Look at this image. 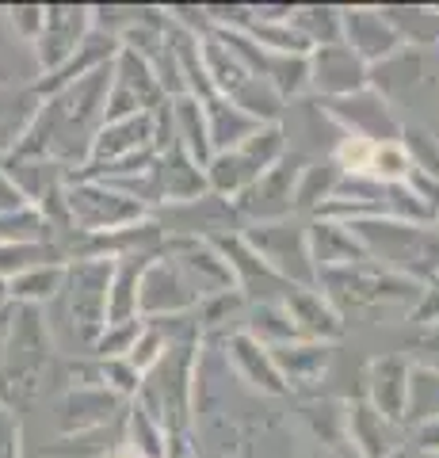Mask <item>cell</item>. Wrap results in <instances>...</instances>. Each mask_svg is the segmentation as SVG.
<instances>
[{
    "instance_id": "1",
    "label": "cell",
    "mask_w": 439,
    "mask_h": 458,
    "mask_svg": "<svg viewBox=\"0 0 439 458\" xmlns=\"http://www.w3.org/2000/svg\"><path fill=\"white\" fill-rule=\"evenodd\" d=\"M371 260L398 271L413 283H439V229L393 218H359L348 222Z\"/></svg>"
},
{
    "instance_id": "2",
    "label": "cell",
    "mask_w": 439,
    "mask_h": 458,
    "mask_svg": "<svg viewBox=\"0 0 439 458\" xmlns=\"http://www.w3.org/2000/svg\"><path fill=\"white\" fill-rule=\"evenodd\" d=\"M191 397H195V344H173L141 375V390L134 401L168 436H180L188 428Z\"/></svg>"
},
{
    "instance_id": "3",
    "label": "cell",
    "mask_w": 439,
    "mask_h": 458,
    "mask_svg": "<svg viewBox=\"0 0 439 458\" xmlns=\"http://www.w3.org/2000/svg\"><path fill=\"white\" fill-rule=\"evenodd\" d=\"M317 291L329 302H351V306H417L424 286L398 276L382 264H351L336 271H317Z\"/></svg>"
},
{
    "instance_id": "4",
    "label": "cell",
    "mask_w": 439,
    "mask_h": 458,
    "mask_svg": "<svg viewBox=\"0 0 439 458\" xmlns=\"http://www.w3.org/2000/svg\"><path fill=\"white\" fill-rule=\"evenodd\" d=\"M65 210H69V229L77 233H115V229L138 225L149 218V210L138 199L107 188L100 180H65Z\"/></svg>"
},
{
    "instance_id": "5",
    "label": "cell",
    "mask_w": 439,
    "mask_h": 458,
    "mask_svg": "<svg viewBox=\"0 0 439 458\" xmlns=\"http://www.w3.org/2000/svg\"><path fill=\"white\" fill-rule=\"evenodd\" d=\"M241 241L260 256V260L275 271L283 283L291 286H317V267L309 260V245H306V225L294 218L283 222H264V225H249Z\"/></svg>"
},
{
    "instance_id": "6",
    "label": "cell",
    "mask_w": 439,
    "mask_h": 458,
    "mask_svg": "<svg viewBox=\"0 0 439 458\" xmlns=\"http://www.w3.org/2000/svg\"><path fill=\"white\" fill-rule=\"evenodd\" d=\"M115 260H73L65 264V286L62 294L69 298V318H73L77 333L89 340L100 336V328L107 325V286Z\"/></svg>"
},
{
    "instance_id": "7",
    "label": "cell",
    "mask_w": 439,
    "mask_h": 458,
    "mask_svg": "<svg viewBox=\"0 0 439 458\" xmlns=\"http://www.w3.org/2000/svg\"><path fill=\"white\" fill-rule=\"evenodd\" d=\"M195 306H199V291L191 286V279L183 276L176 260L157 252L138 283V318L141 321L176 318V313H191Z\"/></svg>"
},
{
    "instance_id": "8",
    "label": "cell",
    "mask_w": 439,
    "mask_h": 458,
    "mask_svg": "<svg viewBox=\"0 0 439 458\" xmlns=\"http://www.w3.org/2000/svg\"><path fill=\"white\" fill-rule=\"evenodd\" d=\"M299 172L302 161H283L275 168H267L260 180H252L245 191L233 199V207L241 218H249L252 225H264V222H283V218H294V183H299Z\"/></svg>"
},
{
    "instance_id": "9",
    "label": "cell",
    "mask_w": 439,
    "mask_h": 458,
    "mask_svg": "<svg viewBox=\"0 0 439 458\" xmlns=\"http://www.w3.org/2000/svg\"><path fill=\"white\" fill-rule=\"evenodd\" d=\"M325 111H329L333 123H340V134L344 138H359V141H371V146L401 138V123L393 119L386 99L375 89H363L344 99H325Z\"/></svg>"
},
{
    "instance_id": "10",
    "label": "cell",
    "mask_w": 439,
    "mask_h": 458,
    "mask_svg": "<svg viewBox=\"0 0 439 458\" xmlns=\"http://www.w3.org/2000/svg\"><path fill=\"white\" fill-rule=\"evenodd\" d=\"M92 31V8H77V4H46L42 16V31L35 38V54L38 65L54 73L62 69L69 57L80 50V42Z\"/></svg>"
},
{
    "instance_id": "11",
    "label": "cell",
    "mask_w": 439,
    "mask_h": 458,
    "mask_svg": "<svg viewBox=\"0 0 439 458\" xmlns=\"http://www.w3.org/2000/svg\"><path fill=\"white\" fill-rule=\"evenodd\" d=\"M309 89L325 99H344L371 89V65L351 54L344 42L309 50Z\"/></svg>"
},
{
    "instance_id": "12",
    "label": "cell",
    "mask_w": 439,
    "mask_h": 458,
    "mask_svg": "<svg viewBox=\"0 0 439 458\" xmlns=\"http://www.w3.org/2000/svg\"><path fill=\"white\" fill-rule=\"evenodd\" d=\"M283 310H287V318L294 321L302 340L333 344L344 336V318H340V310L317 286H291V291L283 294Z\"/></svg>"
},
{
    "instance_id": "13",
    "label": "cell",
    "mask_w": 439,
    "mask_h": 458,
    "mask_svg": "<svg viewBox=\"0 0 439 458\" xmlns=\"http://www.w3.org/2000/svg\"><path fill=\"white\" fill-rule=\"evenodd\" d=\"M131 401L115 397L104 386H84V390H65L58 401V428L62 436H80L92 432V428H104L115 417H122V409Z\"/></svg>"
},
{
    "instance_id": "14",
    "label": "cell",
    "mask_w": 439,
    "mask_h": 458,
    "mask_svg": "<svg viewBox=\"0 0 439 458\" xmlns=\"http://www.w3.org/2000/svg\"><path fill=\"white\" fill-rule=\"evenodd\" d=\"M207 241L222 252V260L230 264L241 294H275V302H283V294L291 291V283H283L275 271L267 267L260 256L245 245V241H241V233H230V237L215 233V237H207Z\"/></svg>"
},
{
    "instance_id": "15",
    "label": "cell",
    "mask_w": 439,
    "mask_h": 458,
    "mask_svg": "<svg viewBox=\"0 0 439 458\" xmlns=\"http://www.w3.org/2000/svg\"><path fill=\"white\" fill-rule=\"evenodd\" d=\"M340 23H344V47L356 57H363L367 65L382 62V57H393L405 47L398 31L386 23V16L375 8H348V12H340Z\"/></svg>"
},
{
    "instance_id": "16",
    "label": "cell",
    "mask_w": 439,
    "mask_h": 458,
    "mask_svg": "<svg viewBox=\"0 0 439 458\" xmlns=\"http://www.w3.org/2000/svg\"><path fill=\"white\" fill-rule=\"evenodd\" d=\"M306 245H309V260L317 271H336V267H351L371 260L367 249L359 245V237L351 233L348 222H333V218H314L306 225Z\"/></svg>"
},
{
    "instance_id": "17",
    "label": "cell",
    "mask_w": 439,
    "mask_h": 458,
    "mask_svg": "<svg viewBox=\"0 0 439 458\" xmlns=\"http://www.w3.org/2000/svg\"><path fill=\"white\" fill-rule=\"evenodd\" d=\"M141 149H153V114H131V119H119V123H104L92 138V149H89L84 168H100V165H111V161H122V157L141 153Z\"/></svg>"
},
{
    "instance_id": "18",
    "label": "cell",
    "mask_w": 439,
    "mask_h": 458,
    "mask_svg": "<svg viewBox=\"0 0 439 458\" xmlns=\"http://www.w3.org/2000/svg\"><path fill=\"white\" fill-rule=\"evenodd\" d=\"M367 405L390 424L405 420L409 405V363L405 360H375L367 370Z\"/></svg>"
},
{
    "instance_id": "19",
    "label": "cell",
    "mask_w": 439,
    "mask_h": 458,
    "mask_svg": "<svg viewBox=\"0 0 439 458\" xmlns=\"http://www.w3.org/2000/svg\"><path fill=\"white\" fill-rule=\"evenodd\" d=\"M225 352H230V363L241 378H245L252 390H264V394H287V382L279 378V370L272 363V352L257 344L249 333H233L225 340Z\"/></svg>"
},
{
    "instance_id": "20",
    "label": "cell",
    "mask_w": 439,
    "mask_h": 458,
    "mask_svg": "<svg viewBox=\"0 0 439 458\" xmlns=\"http://www.w3.org/2000/svg\"><path fill=\"white\" fill-rule=\"evenodd\" d=\"M157 176H161V203H199L207 195L203 168L180 146H168L157 157Z\"/></svg>"
},
{
    "instance_id": "21",
    "label": "cell",
    "mask_w": 439,
    "mask_h": 458,
    "mask_svg": "<svg viewBox=\"0 0 439 458\" xmlns=\"http://www.w3.org/2000/svg\"><path fill=\"white\" fill-rule=\"evenodd\" d=\"M272 352V363L279 370L283 382H314L325 375V367L333 360V344H314V340H294V344H279V348H267Z\"/></svg>"
},
{
    "instance_id": "22",
    "label": "cell",
    "mask_w": 439,
    "mask_h": 458,
    "mask_svg": "<svg viewBox=\"0 0 439 458\" xmlns=\"http://www.w3.org/2000/svg\"><path fill=\"white\" fill-rule=\"evenodd\" d=\"M203 114H207V134H210V149L215 153H230V149L241 146V141H249L252 134L260 131V123L249 119L245 111H237L225 96L207 99Z\"/></svg>"
},
{
    "instance_id": "23",
    "label": "cell",
    "mask_w": 439,
    "mask_h": 458,
    "mask_svg": "<svg viewBox=\"0 0 439 458\" xmlns=\"http://www.w3.org/2000/svg\"><path fill=\"white\" fill-rule=\"evenodd\" d=\"M153 256L138 252V256H119L115 271H111V286H107V325L119 321H138V283L141 271Z\"/></svg>"
},
{
    "instance_id": "24",
    "label": "cell",
    "mask_w": 439,
    "mask_h": 458,
    "mask_svg": "<svg viewBox=\"0 0 439 458\" xmlns=\"http://www.w3.org/2000/svg\"><path fill=\"white\" fill-rule=\"evenodd\" d=\"M173 107V131H176V146L191 157L199 168H207V161L215 157L210 149V134H207V114H203V104L191 96H176L168 99Z\"/></svg>"
},
{
    "instance_id": "25",
    "label": "cell",
    "mask_w": 439,
    "mask_h": 458,
    "mask_svg": "<svg viewBox=\"0 0 439 458\" xmlns=\"http://www.w3.org/2000/svg\"><path fill=\"white\" fill-rule=\"evenodd\" d=\"M65 286V264H42L8 279V306H46Z\"/></svg>"
},
{
    "instance_id": "26",
    "label": "cell",
    "mask_w": 439,
    "mask_h": 458,
    "mask_svg": "<svg viewBox=\"0 0 439 458\" xmlns=\"http://www.w3.org/2000/svg\"><path fill=\"white\" fill-rule=\"evenodd\" d=\"M38 104L42 99L31 89H0V157L16 149V141L31 126Z\"/></svg>"
},
{
    "instance_id": "27",
    "label": "cell",
    "mask_w": 439,
    "mask_h": 458,
    "mask_svg": "<svg viewBox=\"0 0 439 458\" xmlns=\"http://www.w3.org/2000/svg\"><path fill=\"white\" fill-rule=\"evenodd\" d=\"M122 447L134 451L138 458H168V432L149 417L146 409L138 405V401H131V405H126Z\"/></svg>"
},
{
    "instance_id": "28",
    "label": "cell",
    "mask_w": 439,
    "mask_h": 458,
    "mask_svg": "<svg viewBox=\"0 0 439 458\" xmlns=\"http://www.w3.org/2000/svg\"><path fill=\"white\" fill-rule=\"evenodd\" d=\"M351 443L367 454V458H386L393 451V424L386 417H378V412L367 405V401H359V405H351Z\"/></svg>"
},
{
    "instance_id": "29",
    "label": "cell",
    "mask_w": 439,
    "mask_h": 458,
    "mask_svg": "<svg viewBox=\"0 0 439 458\" xmlns=\"http://www.w3.org/2000/svg\"><path fill=\"white\" fill-rule=\"evenodd\" d=\"M225 99H230L237 111H245L249 119H257L260 126L279 123L283 96L275 92V84H272V81H264V77H245L230 96H225Z\"/></svg>"
},
{
    "instance_id": "30",
    "label": "cell",
    "mask_w": 439,
    "mask_h": 458,
    "mask_svg": "<svg viewBox=\"0 0 439 458\" xmlns=\"http://www.w3.org/2000/svg\"><path fill=\"white\" fill-rule=\"evenodd\" d=\"M340 165L336 161H317V165H302V172H299V183H294V214L299 210H321L325 203L333 199V191H336V183H340Z\"/></svg>"
},
{
    "instance_id": "31",
    "label": "cell",
    "mask_w": 439,
    "mask_h": 458,
    "mask_svg": "<svg viewBox=\"0 0 439 458\" xmlns=\"http://www.w3.org/2000/svg\"><path fill=\"white\" fill-rule=\"evenodd\" d=\"M199 57H203V69H207V81L210 89H215L218 96H230L241 81H245V65L237 62V57L222 47V42L215 35H199Z\"/></svg>"
},
{
    "instance_id": "32",
    "label": "cell",
    "mask_w": 439,
    "mask_h": 458,
    "mask_svg": "<svg viewBox=\"0 0 439 458\" xmlns=\"http://www.w3.org/2000/svg\"><path fill=\"white\" fill-rule=\"evenodd\" d=\"M245 333L257 344H264V348H279V344L302 340L299 328H294V321L287 318V310H283V302H260L257 310L249 313Z\"/></svg>"
},
{
    "instance_id": "33",
    "label": "cell",
    "mask_w": 439,
    "mask_h": 458,
    "mask_svg": "<svg viewBox=\"0 0 439 458\" xmlns=\"http://www.w3.org/2000/svg\"><path fill=\"white\" fill-rule=\"evenodd\" d=\"M405 420H417L420 428L439 420V370H432V367H409Z\"/></svg>"
},
{
    "instance_id": "34",
    "label": "cell",
    "mask_w": 439,
    "mask_h": 458,
    "mask_svg": "<svg viewBox=\"0 0 439 458\" xmlns=\"http://www.w3.org/2000/svg\"><path fill=\"white\" fill-rule=\"evenodd\" d=\"M291 27L309 42V50H317V47H336V42H344L340 8H299V12H291Z\"/></svg>"
},
{
    "instance_id": "35",
    "label": "cell",
    "mask_w": 439,
    "mask_h": 458,
    "mask_svg": "<svg viewBox=\"0 0 439 458\" xmlns=\"http://www.w3.org/2000/svg\"><path fill=\"white\" fill-rule=\"evenodd\" d=\"M42 264H65L54 241H42V245H0V279L4 283Z\"/></svg>"
},
{
    "instance_id": "36",
    "label": "cell",
    "mask_w": 439,
    "mask_h": 458,
    "mask_svg": "<svg viewBox=\"0 0 439 458\" xmlns=\"http://www.w3.org/2000/svg\"><path fill=\"white\" fill-rule=\"evenodd\" d=\"M386 23L398 31L401 42H417V47H428L439 38V16L428 8H386L382 12Z\"/></svg>"
},
{
    "instance_id": "37",
    "label": "cell",
    "mask_w": 439,
    "mask_h": 458,
    "mask_svg": "<svg viewBox=\"0 0 439 458\" xmlns=\"http://www.w3.org/2000/svg\"><path fill=\"white\" fill-rule=\"evenodd\" d=\"M42 241H54V233L35 207L0 214V245H42Z\"/></svg>"
},
{
    "instance_id": "38",
    "label": "cell",
    "mask_w": 439,
    "mask_h": 458,
    "mask_svg": "<svg viewBox=\"0 0 439 458\" xmlns=\"http://www.w3.org/2000/svg\"><path fill=\"white\" fill-rule=\"evenodd\" d=\"M409 168H413V165H409L401 141H382V146H371L359 176H371L378 183H401Z\"/></svg>"
},
{
    "instance_id": "39",
    "label": "cell",
    "mask_w": 439,
    "mask_h": 458,
    "mask_svg": "<svg viewBox=\"0 0 439 458\" xmlns=\"http://www.w3.org/2000/svg\"><path fill=\"white\" fill-rule=\"evenodd\" d=\"M401 149L409 157V165L424 176L439 180V138L432 131H424V126H401Z\"/></svg>"
},
{
    "instance_id": "40",
    "label": "cell",
    "mask_w": 439,
    "mask_h": 458,
    "mask_svg": "<svg viewBox=\"0 0 439 458\" xmlns=\"http://www.w3.org/2000/svg\"><path fill=\"white\" fill-rule=\"evenodd\" d=\"M141 333V318L138 321H119V325H104L100 336L92 340L96 360H126L134 348V340Z\"/></svg>"
},
{
    "instance_id": "41",
    "label": "cell",
    "mask_w": 439,
    "mask_h": 458,
    "mask_svg": "<svg viewBox=\"0 0 439 458\" xmlns=\"http://www.w3.org/2000/svg\"><path fill=\"white\" fill-rule=\"evenodd\" d=\"M100 363V386L122 401H134L141 390V370L131 360H96Z\"/></svg>"
},
{
    "instance_id": "42",
    "label": "cell",
    "mask_w": 439,
    "mask_h": 458,
    "mask_svg": "<svg viewBox=\"0 0 439 458\" xmlns=\"http://www.w3.org/2000/svg\"><path fill=\"white\" fill-rule=\"evenodd\" d=\"M165 352H168V340H165L149 321H141V333H138V340H134V348H131V355H126V360H131V363L141 370V375H146V370L157 363Z\"/></svg>"
},
{
    "instance_id": "43",
    "label": "cell",
    "mask_w": 439,
    "mask_h": 458,
    "mask_svg": "<svg viewBox=\"0 0 439 458\" xmlns=\"http://www.w3.org/2000/svg\"><path fill=\"white\" fill-rule=\"evenodd\" d=\"M42 16H46V8H42V4H16V8H8L12 31H16L20 38H27L31 47H35V38L42 31Z\"/></svg>"
},
{
    "instance_id": "44",
    "label": "cell",
    "mask_w": 439,
    "mask_h": 458,
    "mask_svg": "<svg viewBox=\"0 0 439 458\" xmlns=\"http://www.w3.org/2000/svg\"><path fill=\"white\" fill-rule=\"evenodd\" d=\"M401 183H405L409 191H413L417 203H424V207H428V210L435 214V218H439V180L424 176V172H417V168H409Z\"/></svg>"
},
{
    "instance_id": "45",
    "label": "cell",
    "mask_w": 439,
    "mask_h": 458,
    "mask_svg": "<svg viewBox=\"0 0 439 458\" xmlns=\"http://www.w3.org/2000/svg\"><path fill=\"white\" fill-rule=\"evenodd\" d=\"M0 458H20V420L12 405H0Z\"/></svg>"
},
{
    "instance_id": "46",
    "label": "cell",
    "mask_w": 439,
    "mask_h": 458,
    "mask_svg": "<svg viewBox=\"0 0 439 458\" xmlns=\"http://www.w3.org/2000/svg\"><path fill=\"white\" fill-rule=\"evenodd\" d=\"M31 203H27V195L16 188V180L4 172V165H0V214H16V210H27Z\"/></svg>"
},
{
    "instance_id": "47",
    "label": "cell",
    "mask_w": 439,
    "mask_h": 458,
    "mask_svg": "<svg viewBox=\"0 0 439 458\" xmlns=\"http://www.w3.org/2000/svg\"><path fill=\"white\" fill-rule=\"evenodd\" d=\"M420 321H439V283H432L428 291H424V302L417 310Z\"/></svg>"
},
{
    "instance_id": "48",
    "label": "cell",
    "mask_w": 439,
    "mask_h": 458,
    "mask_svg": "<svg viewBox=\"0 0 439 458\" xmlns=\"http://www.w3.org/2000/svg\"><path fill=\"white\" fill-rule=\"evenodd\" d=\"M417 443H420L424 451H439V420H435V424H424L420 436H417Z\"/></svg>"
},
{
    "instance_id": "49",
    "label": "cell",
    "mask_w": 439,
    "mask_h": 458,
    "mask_svg": "<svg viewBox=\"0 0 439 458\" xmlns=\"http://www.w3.org/2000/svg\"><path fill=\"white\" fill-rule=\"evenodd\" d=\"M8 328H12V306H0V355H4L8 344Z\"/></svg>"
},
{
    "instance_id": "50",
    "label": "cell",
    "mask_w": 439,
    "mask_h": 458,
    "mask_svg": "<svg viewBox=\"0 0 439 458\" xmlns=\"http://www.w3.org/2000/svg\"><path fill=\"white\" fill-rule=\"evenodd\" d=\"M0 306H8V283L0 279Z\"/></svg>"
},
{
    "instance_id": "51",
    "label": "cell",
    "mask_w": 439,
    "mask_h": 458,
    "mask_svg": "<svg viewBox=\"0 0 439 458\" xmlns=\"http://www.w3.org/2000/svg\"><path fill=\"white\" fill-rule=\"evenodd\" d=\"M435 222H439V218H435Z\"/></svg>"
}]
</instances>
